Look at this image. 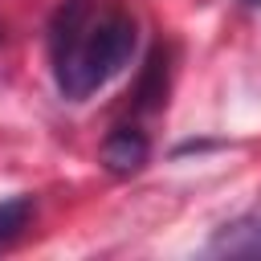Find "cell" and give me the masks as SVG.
<instances>
[{
	"label": "cell",
	"mask_w": 261,
	"mask_h": 261,
	"mask_svg": "<svg viewBox=\"0 0 261 261\" xmlns=\"http://www.w3.org/2000/svg\"><path fill=\"white\" fill-rule=\"evenodd\" d=\"M151 159V143L139 126H114L102 139V167L110 175H135Z\"/></svg>",
	"instance_id": "7a4b0ae2"
},
{
	"label": "cell",
	"mask_w": 261,
	"mask_h": 261,
	"mask_svg": "<svg viewBox=\"0 0 261 261\" xmlns=\"http://www.w3.org/2000/svg\"><path fill=\"white\" fill-rule=\"evenodd\" d=\"M249 4H261V0H249Z\"/></svg>",
	"instance_id": "5b68a950"
},
{
	"label": "cell",
	"mask_w": 261,
	"mask_h": 261,
	"mask_svg": "<svg viewBox=\"0 0 261 261\" xmlns=\"http://www.w3.org/2000/svg\"><path fill=\"white\" fill-rule=\"evenodd\" d=\"M139 45V24L110 0H61L49 20V61L61 98L86 102L114 82Z\"/></svg>",
	"instance_id": "6da1fadb"
},
{
	"label": "cell",
	"mask_w": 261,
	"mask_h": 261,
	"mask_svg": "<svg viewBox=\"0 0 261 261\" xmlns=\"http://www.w3.org/2000/svg\"><path fill=\"white\" fill-rule=\"evenodd\" d=\"M208 249L212 253H228V257H261V208L241 216V220H232V224H224L212 237Z\"/></svg>",
	"instance_id": "3957f363"
},
{
	"label": "cell",
	"mask_w": 261,
	"mask_h": 261,
	"mask_svg": "<svg viewBox=\"0 0 261 261\" xmlns=\"http://www.w3.org/2000/svg\"><path fill=\"white\" fill-rule=\"evenodd\" d=\"M33 196H8V200H0V249L4 245H12L20 232H24V224H29V216H33Z\"/></svg>",
	"instance_id": "277c9868"
}]
</instances>
